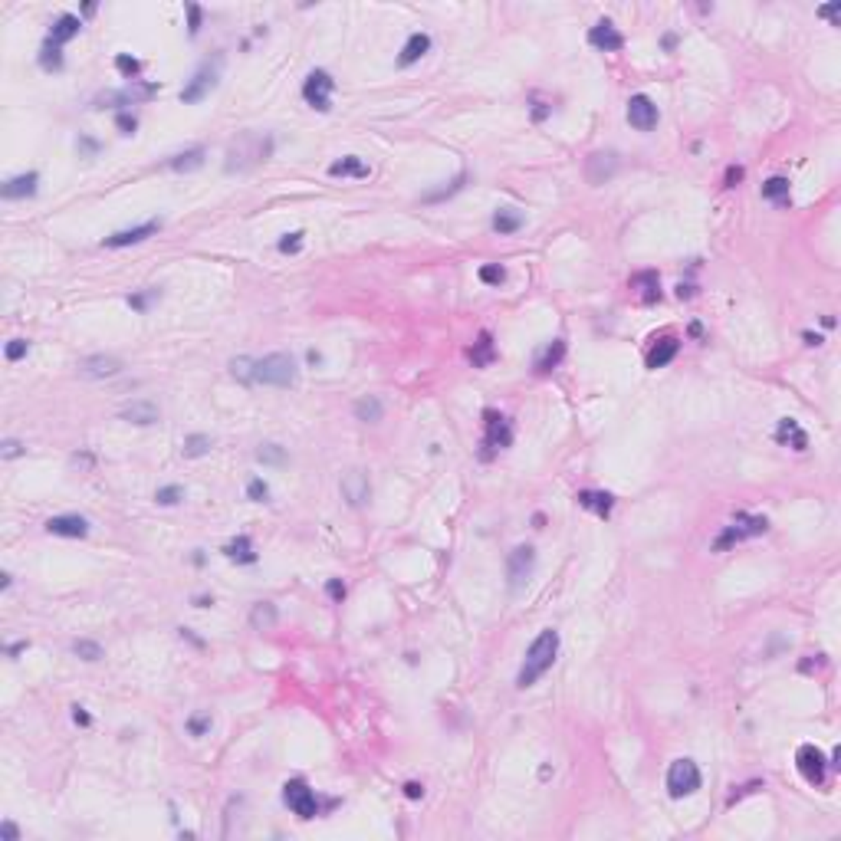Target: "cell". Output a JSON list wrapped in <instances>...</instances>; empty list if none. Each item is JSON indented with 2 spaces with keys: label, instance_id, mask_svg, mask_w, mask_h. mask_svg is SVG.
<instances>
[{
  "label": "cell",
  "instance_id": "6",
  "mask_svg": "<svg viewBox=\"0 0 841 841\" xmlns=\"http://www.w3.org/2000/svg\"><path fill=\"white\" fill-rule=\"evenodd\" d=\"M332 89H335L332 76H329L325 70H316V72L306 76V82H302V99H306L316 112H329V109H332Z\"/></svg>",
  "mask_w": 841,
  "mask_h": 841
},
{
  "label": "cell",
  "instance_id": "18",
  "mask_svg": "<svg viewBox=\"0 0 841 841\" xmlns=\"http://www.w3.org/2000/svg\"><path fill=\"white\" fill-rule=\"evenodd\" d=\"M118 417H122V421H128V424L148 427V424H158L162 411H158V404H155V401H132V404H125V408L118 411Z\"/></svg>",
  "mask_w": 841,
  "mask_h": 841
},
{
  "label": "cell",
  "instance_id": "27",
  "mask_svg": "<svg viewBox=\"0 0 841 841\" xmlns=\"http://www.w3.org/2000/svg\"><path fill=\"white\" fill-rule=\"evenodd\" d=\"M526 224V217L519 214L516 208H503V210H496V217H493V231L496 233H516L519 227Z\"/></svg>",
  "mask_w": 841,
  "mask_h": 841
},
{
  "label": "cell",
  "instance_id": "54",
  "mask_svg": "<svg viewBox=\"0 0 841 841\" xmlns=\"http://www.w3.org/2000/svg\"><path fill=\"white\" fill-rule=\"evenodd\" d=\"M404 795H408L411 802H417V798H424V785L421 782H404Z\"/></svg>",
  "mask_w": 841,
  "mask_h": 841
},
{
  "label": "cell",
  "instance_id": "23",
  "mask_svg": "<svg viewBox=\"0 0 841 841\" xmlns=\"http://www.w3.org/2000/svg\"><path fill=\"white\" fill-rule=\"evenodd\" d=\"M82 20L76 17V13H63L56 24H53V30H49V43H56V47H63L66 40H72V36L79 33Z\"/></svg>",
  "mask_w": 841,
  "mask_h": 841
},
{
  "label": "cell",
  "instance_id": "21",
  "mask_svg": "<svg viewBox=\"0 0 841 841\" xmlns=\"http://www.w3.org/2000/svg\"><path fill=\"white\" fill-rule=\"evenodd\" d=\"M329 174L332 178H369V164L362 162L358 155H346V158L329 164Z\"/></svg>",
  "mask_w": 841,
  "mask_h": 841
},
{
  "label": "cell",
  "instance_id": "47",
  "mask_svg": "<svg viewBox=\"0 0 841 841\" xmlns=\"http://www.w3.org/2000/svg\"><path fill=\"white\" fill-rule=\"evenodd\" d=\"M302 250V233H286L283 240H279V254H300Z\"/></svg>",
  "mask_w": 841,
  "mask_h": 841
},
{
  "label": "cell",
  "instance_id": "38",
  "mask_svg": "<svg viewBox=\"0 0 841 841\" xmlns=\"http://www.w3.org/2000/svg\"><path fill=\"white\" fill-rule=\"evenodd\" d=\"M256 461L260 463H286V450L279 447V444H263V447L256 450Z\"/></svg>",
  "mask_w": 841,
  "mask_h": 841
},
{
  "label": "cell",
  "instance_id": "9",
  "mask_svg": "<svg viewBox=\"0 0 841 841\" xmlns=\"http://www.w3.org/2000/svg\"><path fill=\"white\" fill-rule=\"evenodd\" d=\"M795 766H798V772H802V779H805V782H812V785L825 782L828 759H825V753H821L818 746H812V743L798 746V753H795Z\"/></svg>",
  "mask_w": 841,
  "mask_h": 841
},
{
  "label": "cell",
  "instance_id": "50",
  "mask_svg": "<svg viewBox=\"0 0 841 841\" xmlns=\"http://www.w3.org/2000/svg\"><path fill=\"white\" fill-rule=\"evenodd\" d=\"M20 454H26V447L20 444V440H3V447H0V457H3V461H13V457H20Z\"/></svg>",
  "mask_w": 841,
  "mask_h": 841
},
{
  "label": "cell",
  "instance_id": "45",
  "mask_svg": "<svg viewBox=\"0 0 841 841\" xmlns=\"http://www.w3.org/2000/svg\"><path fill=\"white\" fill-rule=\"evenodd\" d=\"M463 181H467V174H457L454 181H450V187H444V191H431V194H424V201H440V197H450V194H457L463 187Z\"/></svg>",
  "mask_w": 841,
  "mask_h": 841
},
{
  "label": "cell",
  "instance_id": "25",
  "mask_svg": "<svg viewBox=\"0 0 841 841\" xmlns=\"http://www.w3.org/2000/svg\"><path fill=\"white\" fill-rule=\"evenodd\" d=\"M467 355H470V362L477 365V369H486V365L493 362V355H496V352H493V335L480 332V339L470 346V352H467Z\"/></svg>",
  "mask_w": 841,
  "mask_h": 841
},
{
  "label": "cell",
  "instance_id": "34",
  "mask_svg": "<svg viewBox=\"0 0 841 841\" xmlns=\"http://www.w3.org/2000/svg\"><path fill=\"white\" fill-rule=\"evenodd\" d=\"M631 286H645V289H641V300H645V302H654V300H661V286H657V273H638V277L631 279Z\"/></svg>",
  "mask_w": 841,
  "mask_h": 841
},
{
  "label": "cell",
  "instance_id": "7",
  "mask_svg": "<svg viewBox=\"0 0 841 841\" xmlns=\"http://www.w3.org/2000/svg\"><path fill=\"white\" fill-rule=\"evenodd\" d=\"M283 802L293 808V815H300V818H316L319 815V798H316V792H312L302 779H289V782L283 785Z\"/></svg>",
  "mask_w": 841,
  "mask_h": 841
},
{
  "label": "cell",
  "instance_id": "22",
  "mask_svg": "<svg viewBox=\"0 0 841 841\" xmlns=\"http://www.w3.org/2000/svg\"><path fill=\"white\" fill-rule=\"evenodd\" d=\"M427 49H431V36L427 33H411L408 36V43H404V49H401V56H398V66H411V63H417Z\"/></svg>",
  "mask_w": 841,
  "mask_h": 841
},
{
  "label": "cell",
  "instance_id": "43",
  "mask_svg": "<svg viewBox=\"0 0 841 841\" xmlns=\"http://www.w3.org/2000/svg\"><path fill=\"white\" fill-rule=\"evenodd\" d=\"M116 70L122 72V76H128V79H132V76H139V72H141V63L122 53V56H116Z\"/></svg>",
  "mask_w": 841,
  "mask_h": 841
},
{
  "label": "cell",
  "instance_id": "32",
  "mask_svg": "<svg viewBox=\"0 0 841 841\" xmlns=\"http://www.w3.org/2000/svg\"><path fill=\"white\" fill-rule=\"evenodd\" d=\"M250 624H254L256 631L273 628V624H277V608H273L270 601H260V605H254V611H250Z\"/></svg>",
  "mask_w": 841,
  "mask_h": 841
},
{
  "label": "cell",
  "instance_id": "3",
  "mask_svg": "<svg viewBox=\"0 0 841 841\" xmlns=\"http://www.w3.org/2000/svg\"><path fill=\"white\" fill-rule=\"evenodd\" d=\"M220 66H224V56H220V53L214 59H204L201 70H197L194 76H191V82L181 89V102L194 105V102H201V99H208L220 82Z\"/></svg>",
  "mask_w": 841,
  "mask_h": 841
},
{
  "label": "cell",
  "instance_id": "52",
  "mask_svg": "<svg viewBox=\"0 0 841 841\" xmlns=\"http://www.w3.org/2000/svg\"><path fill=\"white\" fill-rule=\"evenodd\" d=\"M743 174L746 171H743L739 164H730V168H726V178H723V187H736L739 181H743Z\"/></svg>",
  "mask_w": 841,
  "mask_h": 841
},
{
  "label": "cell",
  "instance_id": "57",
  "mask_svg": "<svg viewBox=\"0 0 841 841\" xmlns=\"http://www.w3.org/2000/svg\"><path fill=\"white\" fill-rule=\"evenodd\" d=\"M821 17H828V20H838V13H841V3H831V7H821Z\"/></svg>",
  "mask_w": 841,
  "mask_h": 841
},
{
  "label": "cell",
  "instance_id": "35",
  "mask_svg": "<svg viewBox=\"0 0 841 841\" xmlns=\"http://www.w3.org/2000/svg\"><path fill=\"white\" fill-rule=\"evenodd\" d=\"M562 358H565V342H562V339H555L553 346L546 348V355L536 362V369H539V371H553L555 365L562 362Z\"/></svg>",
  "mask_w": 841,
  "mask_h": 841
},
{
  "label": "cell",
  "instance_id": "16",
  "mask_svg": "<svg viewBox=\"0 0 841 841\" xmlns=\"http://www.w3.org/2000/svg\"><path fill=\"white\" fill-rule=\"evenodd\" d=\"M588 43L595 49H605V53H615V49L624 47V36L615 30V24L611 20H599V24L588 30Z\"/></svg>",
  "mask_w": 841,
  "mask_h": 841
},
{
  "label": "cell",
  "instance_id": "11",
  "mask_svg": "<svg viewBox=\"0 0 841 841\" xmlns=\"http://www.w3.org/2000/svg\"><path fill=\"white\" fill-rule=\"evenodd\" d=\"M628 122H631V128H638V132H651V128L657 125V105L651 102L645 93L631 95V102H628Z\"/></svg>",
  "mask_w": 841,
  "mask_h": 841
},
{
  "label": "cell",
  "instance_id": "46",
  "mask_svg": "<svg viewBox=\"0 0 841 841\" xmlns=\"http://www.w3.org/2000/svg\"><path fill=\"white\" fill-rule=\"evenodd\" d=\"M26 352H30V342L26 339H10L7 342V362H20Z\"/></svg>",
  "mask_w": 841,
  "mask_h": 841
},
{
  "label": "cell",
  "instance_id": "60",
  "mask_svg": "<svg viewBox=\"0 0 841 841\" xmlns=\"http://www.w3.org/2000/svg\"><path fill=\"white\" fill-rule=\"evenodd\" d=\"M10 582H13V578H10V572H3V576H0V588H3V592L10 588Z\"/></svg>",
  "mask_w": 841,
  "mask_h": 841
},
{
  "label": "cell",
  "instance_id": "58",
  "mask_svg": "<svg viewBox=\"0 0 841 841\" xmlns=\"http://www.w3.org/2000/svg\"><path fill=\"white\" fill-rule=\"evenodd\" d=\"M20 651H26V641H20V645H10V647H7V654H10V657H17Z\"/></svg>",
  "mask_w": 841,
  "mask_h": 841
},
{
  "label": "cell",
  "instance_id": "53",
  "mask_svg": "<svg viewBox=\"0 0 841 841\" xmlns=\"http://www.w3.org/2000/svg\"><path fill=\"white\" fill-rule=\"evenodd\" d=\"M325 592H329V599H332V601H342V599H346V585H342L339 578H329Z\"/></svg>",
  "mask_w": 841,
  "mask_h": 841
},
{
  "label": "cell",
  "instance_id": "29",
  "mask_svg": "<svg viewBox=\"0 0 841 841\" xmlns=\"http://www.w3.org/2000/svg\"><path fill=\"white\" fill-rule=\"evenodd\" d=\"M204 155H208L204 148H187L181 155H174L171 162H168V168H174V171H194V168L204 164Z\"/></svg>",
  "mask_w": 841,
  "mask_h": 841
},
{
  "label": "cell",
  "instance_id": "37",
  "mask_svg": "<svg viewBox=\"0 0 841 841\" xmlns=\"http://www.w3.org/2000/svg\"><path fill=\"white\" fill-rule=\"evenodd\" d=\"M40 66L43 70H63V53H59L56 43H43V49H40Z\"/></svg>",
  "mask_w": 841,
  "mask_h": 841
},
{
  "label": "cell",
  "instance_id": "20",
  "mask_svg": "<svg viewBox=\"0 0 841 841\" xmlns=\"http://www.w3.org/2000/svg\"><path fill=\"white\" fill-rule=\"evenodd\" d=\"M680 352V342L674 339V335H664L661 342H657L651 352H647V369H664L668 362H674Z\"/></svg>",
  "mask_w": 841,
  "mask_h": 841
},
{
  "label": "cell",
  "instance_id": "14",
  "mask_svg": "<svg viewBox=\"0 0 841 841\" xmlns=\"http://www.w3.org/2000/svg\"><path fill=\"white\" fill-rule=\"evenodd\" d=\"M615 171H618V155L615 151H595V155H588L585 174L592 185H605Z\"/></svg>",
  "mask_w": 841,
  "mask_h": 841
},
{
  "label": "cell",
  "instance_id": "15",
  "mask_svg": "<svg viewBox=\"0 0 841 841\" xmlns=\"http://www.w3.org/2000/svg\"><path fill=\"white\" fill-rule=\"evenodd\" d=\"M342 496L348 500V507H365V503H369V496H371L369 477H365L362 470L346 473V477H342Z\"/></svg>",
  "mask_w": 841,
  "mask_h": 841
},
{
  "label": "cell",
  "instance_id": "39",
  "mask_svg": "<svg viewBox=\"0 0 841 841\" xmlns=\"http://www.w3.org/2000/svg\"><path fill=\"white\" fill-rule=\"evenodd\" d=\"M72 651H76L82 661H99V657H102V645L86 641V638H82V641H76V645H72Z\"/></svg>",
  "mask_w": 841,
  "mask_h": 841
},
{
  "label": "cell",
  "instance_id": "62",
  "mask_svg": "<svg viewBox=\"0 0 841 841\" xmlns=\"http://www.w3.org/2000/svg\"><path fill=\"white\" fill-rule=\"evenodd\" d=\"M309 362H312V365H319V362H323V355H319L316 348H309Z\"/></svg>",
  "mask_w": 841,
  "mask_h": 841
},
{
  "label": "cell",
  "instance_id": "55",
  "mask_svg": "<svg viewBox=\"0 0 841 841\" xmlns=\"http://www.w3.org/2000/svg\"><path fill=\"white\" fill-rule=\"evenodd\" d=\"M0 838H3V841H17V838H20V831H17V825H13V821H3V825H0Z\"/></svg>",
  "mask_w": 841,
  "mask_h": 841
},
{
  "label": "cell",
  "instance_id": "61",
  "mask_svg": "<svg viewBox=\"0 0 841 841\" xmlns=\"http://www.w3.org/2000/svg\"><path fill=\"white\" fill-rule=\"evenodd\" d=\"M79 145H82V148H86V151H95V148H99V145H95V141H93V139H82V141H79Z\"/></svg>",
  "mask_w": 841,
  "mask_h": 841
},
{
  "label": "cell",
  "instance_id": "19",
  "mask_svg": "<svg viewBox=\"0 0 841 841\" xmlns=\"http://www.w3.org/2000/svg\"><path fill=\"white\" fill-rule=\"evenodd\" d=\"M36 185H40V174H36V171L17 174V178H10V181L3 185V197H7V201H17V197H33L36 194Z\"/></svg>",
  "mask_w": 841,
  "mask_h": 841
},
{
  "label": "cell",
  "instance_id": "5",
  "mask_svg": "<svg viewBox=\"0 0 841 841\" xmlns=\"http://www.w3.org/2000/svg\"><path fill=\"white\" fill-rule=\"evenodd\" d=\"M700 789V769L693 759H674L668 769V792L670 798H684Z\"/></svg>",
  "mask_w": 841,
  "mask_h": 841
},
{
  "label": "cell",
  "instance_id": "31",
  "mask_svg": "<svg viewBox=\"0 0 841 841\" xmlns=\"http://www.w3.org/2000/svg\"><path fill=\"white\" fill-rule=\"evenodd\" d=\"M231 375L240 381V385H254V381H256V362H254V358H247V355L233 358V362H231Z\"/></svg>",
  "mask_w": 841,
  "mask_h": 841
},
{
  "label": "cell",
  "instance_id": "26",
  "mask_svg": "<svg viewBox=\"0 0 841 841\" xmlns=\"http://www.w3.org/2000/svg\"><path fill=\"white\" fill-rule=\"evenodd\" d=\"M576 500H578V507L595 509L599 516H608L611 507H615V496H611V493H592V490H582Z\"/></svg>",
  "mask_w": 841,
  "mask_h": 841
},
{
  "label": "cell",
  "instance_id": "42",
  "mask_svg": "<svg viewBox=\"0 0 841 841\" xmlns=\"http://www.w3.org/2000/svg\"><path fill=\"white\" fill-rule=\"evenodd\" d=\"M210 723H214L210 713H194L191 720H187V733H191V736H204V733L210 730Z\"/></svg>",
  "mask_w": 841,
  "mask_h": 841
},
{
  "label": "cell",
  "instance_id": "51",
  "mask_svg": "<svg viewBox=\"0 0 841 841\" xmlns=\"http://www.w3.org/2000/svg\"><path fill=\"white\" fill-rule=\"evenodd\" d=\"M116 125L122 128V135H135V128H139V118L128 116V112H118V116H116Z\"/></svg>",
  "mask_w": 841,
  "mask_h": 841
},
{
  "label": "cell",
  "instance_id": "8",
  "mask_svg": "<svg viewBox=\"0 0 841 841\" xmlns=\"http://www.w3.org/2000/svg\"><path fill=\"white\" fill-rule=\"evenodd\" d=\"M532 569H536V549L532 546H516L507 559V585L509 592H519V588L530 582Z\"/></svg>",
  "mask_w": 841,
  "mask_h": 841
},
{
  "label": "cell",
  "instance_id": "44",
  "mask_svg": "<svg viewBox=\"0 0 841 841\" xmlns=\"http://www.w3.org/2000/svg\"><path fill=\"white\" fill-rule=\"evenodd\" d=\"M185 10H187V33L197 36V33H201V20H204V10H201L197 3H187Z\"/></svg>",
  "mask_w": 841,
  "mask_h": 841
},
{
  "label": "cell",
  "instance_id": "24",
  "mask_svg": "<svg viewBox=\"0 0 841 841\" xmlns=\"http://www.w3.org/2000/svg\"><path fill=\"white\" fill-rule=\"evenodd\" d=\"M776 440H779V444H792L795 450H805V447H808L805 431H802V427L795 424L792 417H782V421H779V431H776Z\"/></svg>",
  "mask_w": 841,
  "mask_h": 841
},
{
  "label": "cell",
  "instance_id": "36",
  "mask_svg": "<svg viewBox=\"0 0 841 841\" xmlns=\"http://www.w3.org/2000/svg\"><path fill=\"white\" fill-rule=\"evenodd\" d=\"M210 447H214V440H210L208 434H191V438L181 444L185 457H204V454H210Z\"/></svg>",
  "mask_w": 841,
  "mask_h": 841
},
{
  "label": "cell",
  "instance_id": "48",
  "mask_svg": "<svg viewBox=\"0 0 841 841\" xmlns=\"http://www.w3.org/2000/svg\"><path fill=\"white\" fill-rule=\"evenodd\" d=\"M247 496H250L254 503H266V496H270V486H266V480H250V486H247Z\"/></svg>",
  "mask_w": 841,
  "mask_h": 841
},
{
  "label": "cell",
  "instance_id": "33",
  "mask_svg": "<svg viewBox=\"0 0 841 841\" xmlns=\"http://www.w3.org/2000/svg\"><path fill=\"white\" fill-rule=\"evenodd\" d=\"M762 197L766 201H776V204H782V201H789V178H769L766 185H762Z\"/></svg>",
  "mask_w": 841,
  "mask_h": 841
},
{
  "label": "cell",
  "instance_id": "59",
  "mask_svg": "<svg viewBox=\"0 0 841 841\" xmlns=\"http://www.w3.org/2000/svg\"><path fill=\"white\" fill-rule=\"evenodd\" d=\"M802 339H805L808 346H821V335H815V332H805Z\"/></svg>",
  "mask_w": 841,
  "mask_h": 841
},
{
  "label": "cell",
  "instance_id": "41",
  "mask_svg": "<svg viewBox=\"0 0 841 841\" xmlns=\"http://www.w3.org/2000/svg\"><path fill=\"white\" fill-rule=\"evenodd\" d=\"M480 279L484 283H490V286H500L503 279H507V270L500 263H490V266H480Z\"/></svg>",
  "mask_w": 841,
  "mask_h": 841
},
{
  "label": "cell",
  "instance_id": "13",
  "mask_svg": "<svg viewBox=\"0 0 841 841\" xmlns=\"http://www.w3.org/2000/svg\"><path fill=\"white\" fill-rule=\"evenodd\" d=\"M162 231V220H148V224H139V227H128V231H118L112 233V237H105L102 247H132V243H141L148 240V237H155V233Z\"/></svg>",
  "mask_w": 841,
  "mask_h": 841
},
{
  "label": "cell",
  "instance_id": "12",
  "mask_svg": "<svg viewBox=\"0 0 841 841\" xmlns=\"http://www.w3.org/2000/svg\"><path fill=\"white\" fill-rule=\"evenodd\" d=\"M47 532L49 536H66V539H82V536H89V519L76 516V513L53 516V519H47Z\"/></svg>",
  "mask_w": 841,
  "mask_h": 841
},
{
  "label": "cell",
  "instance_id": "1",
  "mask_svg": "<svg viewBox=\"0 0 841 841\" xmlns=\"http://www.w3.org/2000/svg\"><path fill=\"white\" fill-rule=\"evenodd\" d=\"M555 654H559V631L546 628V631H539V638L530 645V651H526V661H523V668H519V674H516V687H519V690L532 687V684H536V680H539L546 670L553 668Z\"/></svg>",
  "mask_w": 841,
  "mask_h": 841
},
{
  "label": "cell",
  "instance_id": "28",
  "mask_svg": "<svg viewBox=\"0 0 841 841\" xmlns=\"http://www.w3.org/2000/svg\"><path fill=\"white\" fill-rule=\"evenodd\" d=\"M381 415H385V408H381V401L375 398V394H369V398H358V401H355V417H358V421H365V424H378Z\"/></svg>",
  "mask_w": 841,
  "mask_h": 841
},
{
  "label": "cell",
  "instance_id": "2",
  "mask_svg": "<svg viewBox=\"0 0 841 841\" xmlns=\"http://www.w3.org/2000/svg\"><path fill=\"white\" fill-rule=\"evenodd\" d=\"M256 385H273V388L296 385V362H293V355L273 352L266 358H256Z\"/></svg>",
  "mask_w": 841,
  "mask_h": 841
},
{
  "label": "cell",
  "instance_id": "30",
  "mask_svg": "<svg viewBox=\"0 0 841 841\" xmlns=\"http://www.w3.org/2000/svg\"><path fill=\"white\" fill-rule=\"evenodd\" d=\"M224 553H227V559H237V562H256V553H254V546H250L247 536H237L233 542H227Z\"/></svg>",
  "mask_w": 841,
  "mask_h": 841
},
{
  "label": "cell",
  "instance_id": "49",
  "mask_svg": "<svg viewBox=\"0 0 841 841\" xmlns=\"http://www.w3.org/2000/svg\"><path fill=\"white\" fill-rule=\"evenodd\" d=\"M155 296H158V289H148V293H135V296H128V306L141 312V309H148V302L155 300Z\"/></svg>",
  "mask_w": 841,
  "mask_h": 841
},
{
  "label": "cell",
  "instance_id": "56",
  "mask_svg": "<svg viewBox=\"0 0 841 841\" xmlns=\"http://www.w3.org/2000/svg\"><path fill=\"white\" fill-rule=\"evenodd\" d=\"M72 720H76V723H79V726H89V723H93V716L86 713L82 707H72Z\"/></svg>",
  "mask_w": 841,
  "mask_h": 841
},
{
  "label": "cell",
  "instance_id": "4",
  "mask_svg": "<svg viewBox=\"0 0 841 841\" xmlns=\"http://www.w3.org/2000/svg\"><path fill=\"white\" fill-rule=\"evenodd\" d=\"M769 530V519L766 516H746V513H736V519L726 526L723 532H720V539L713 542L716 553H723V549H730L733 542H743L749 539V536H759V532Z\"/></svg>",
  "mask_w": 841,
  "mask_h": 841
},
{
  "label": "cell",
  "instance_id": "10",
  "mask_svg": "<svg viewBox=\"0 0 841 841\" xmlns=\"http://www.w3.org/2000/svg\"><path fill=\"white\" fill-rule=\"evenodd\" d=\"M484 427H486V440L484 447H493V450H503L513 444V424H509L503 415H496V411H486L484 415Z\"/></svg>",
  "mask_w": 841,
  "mask_h": 841
},
{
  "label": "cell",
  "instance_id": "17",
  "mask_svg": "<svg viewBox=\"0 0 841 841\" xmlns=\"http://www.w3.org/2000/svg\"><path fill=\"white\" fill-rule=\"evenodd\" d=\"M122 371V362L116 355H89L79 362V375L86 378H112Z\"/></svg>",
  "mask_w": 841,
  "mask_h": 841
},
{
  "label": "cell",
  "instance_id": "40",
  "mask_svg": "<svg viewBox=\"0 0 841 841\" xmlns=\"http://www.w3.org/2000/svg\"><path fill=\"white\" fill-rule=\"evenodd\" d=\"M181 496H185V490H181V486H162V490L155 493V503H158V507H174Z\"/></svg>",
  "mask_w": 841,
  "mask_h": 841
}]
</instances>
